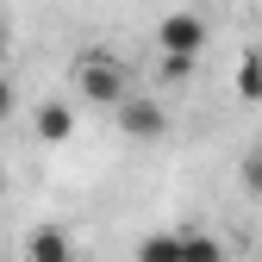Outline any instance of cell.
Returning a JSON list of instances; mask_svg holds the SVG:
<instances>
[{
	"label": "cell",
	"mask_w": 262,
	"mask_h": 262,
	"mask_svg": "<svg viewBox=\"0 0 262 262\" xmlns=\"http://www.w3.org/2000/svg\"><path fill=\"white\" fill-rule=\"evenodd\" d=\"M75 88H81V100H88V106H113V113H119V100L131 94V75L119 69L113 56L94 50V56H81V62H75Z\"/></svg>",
	"instance_id": "1"
},
{
	"label": "cell",
	"mask_w": 262,
	"mask_h": 262,
	"mask_svg": "<svg viewBox=\"0 0 262 262\" xmlns=\"http://www.w3.org/2000/svg\"><path fill=\"white\" fill-rule=\"evenodd\" d=\"M206 38H212V31H206L200 13H162V25H156V44L175 50V56H200Z\"/></svg>",
	"instance_id": "2"
},
{
	"label": "cell",
	"mask_w": 262,
	"mask_h": 262,
	"mask_svg": "<svg viewBox=\"0 0 262 262\" xmlns=\"http://www.w3.org/2000/svg\"><path fill=\"white\" fill-rule=\"evenodd\" d=\"M119 131H131L138 144H156L162 131H169V113H162L150 94H125L119 100Z\"/></svg>",
	"instance_id": "3"
},
{
	"label": "cell",
	"mask_w": 262,
	"mask_h": 262,
	"mask_svg": "<svg viewBox=\"0 0 262 262\" xmlns=\"http://www.w3.org/2000/svg\"><path fill=\"white\" fill-rule=\"evenodd\" d=\"M25 262H75V244L62 225H38V231L25 237Z\"/></svg>",
	"instance_id": "4"
},
{
	"label": "cell",
	"mask_w": 262,
	"mask_h": 262,
	"mask_svg": "<svg viewBox=\"0 0 262 262\" xmlns=\"http://www.w3.org/2000/svg\"><path fill=\"white\" fill-rule=\"evenodd\" d=\"M31 131H38L44 144H62V138L75 131V106H69V100H44L38 113H31Z\"/></svg>",
	"instance_id": "5"
},
{
	"label": "cell",
	"mask_w": 262,
	"mask_h": 262,
	"mask_svg": "<svg viewBox=\"0 0 262 262\" xmlns=\"http://www.w3.org/2000/svg\"><path fill=\"white\" fill-rule=\"evenodd\" d=\"M181 262H225V244L200 225H181Z\"/></svg>",
	"instance_id": "6"
},
{
	"label": "cell",
	"mask_w": 262,
	"mask_h": 262,
	"mask_svg": "<svg viewBox=\"0 0 262 262\" xmlns=\"http://www.w3.org/2000/svg\"><path fill=\"white\" fill-rule=\"evenodd\" d=\"M131 262H181V231H150Z\"/></svg>",
	"instance_id": "7"
},
{
	"label": "cell",
	"mask_w": 262,
	"mask_h": 262,
	"mask_svg": "<svg viewBox=\"0 0 262 262\" xmlns=\"http://www.w3.org/2000/svg\"><path fill=\"white\" fill-rule=\"evenodd\" d=\"M237 100H262V50H250L244 62H237Z\"/></svg>",
	"instance_id": "8"
},
{
	"label": "cell",
	"mask_w": 262,
	"mask_h": 262,
	"mask_svg": "<svg viewBox=\"0 0 262 262\" xmlns=\"http://www.w3.org/2000/svg\"><path fill=\"white\" fill-rule=\"evenodd\" d=\"M193 62H200V56H175V50H162V62H156V81H162V88H181V81H193Z\"/></svg>",
	"instance_id": "9"
},
{
	"label": "cell",
	"mask_w": 262,
	"mask_h": 262,
	"mask_svg": "<svg viewBox=\"0 0 262 262\" xmlns=\"http://www.w3.org/2000/svg\"><path fill=\"white\" fill-rule=\"evenodd\" d=\"M244 187L262 200V150H250V156H244Z\"/></svg>",
	"instance_id": "10"
},
{
	"label": "cell",
	"mask_w": 262,
	"mask_h": 262,
	"mask_svg": "<svg viewBox=\"0 0 262 262\" xmlns=\"http://www.w3.org/2000/svg\"><path fill=\"white\" fill-rule=\"evenodd\" d=\"M13 113V81H7V69H0V119Z\"/></svg>",
	"instance_id": "11"
},
{
	"label": "cell",
	"mask_w": 262,
	"mask_h": 262,
	"mask_svg": "<svg viewBox=\"0 0 262 262\" xmlns=\"http://www.w3.org/2000/svg\"><path fill=\"white\" fill-rule=\"evenodd\" d=\"M0 69H7V38H0Z\"/></svg>",
	"instance_id": "12"
},
{
	"label": "cell",
	"mask_w": 262,
	"mask_h": 262,
	"mask_svg": "<svg viewBox=\"0 0 262 262\" xmlns=\"http://www.w3.org/2000/svg\"><path fill=\"white\" fill-rule=\"evenodd\" d=\"M0 187H7V162H0Z\"/></svg>",
	"instance_id": "13"
}]
</instances>
